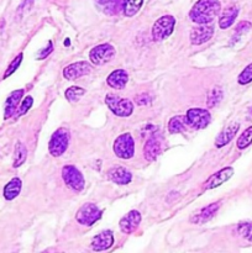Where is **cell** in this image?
<instances>
[{"label": "cell", "mask_w": 252, "mask_h": 253, "mask_svg": "<svg viewBox=\"0 0 252 253\" xmlns=\"http://www.w3.org/2000/svg\"><path fill=\"white\" fill-rule=\"evenodd\" d=\"M221 9L219 0H198L189 12V17L195 24H209L217 16Z\"/></svg>", "instance_id": "1"}, {"label": "cell", "mask_w": 252, "mask_h": 253, "mask_svg": "<svg viewBox=\"0 0 252 253\" xmlns=\"http://www.w3.org/2000/svg\"><path fill=\"white\" fill-rule=\"evenodd\" d=\"M69 131L67 128L61 127L57 131H54L52 135L51 140L48 143V151L53 157H59L67 151L69 145Z\"/></svg>", "instance_id": "2"}, {"label": "cell", "mask_w": 252, "mask_h": 253, "mask_svg": "<svg viewBox=\"0 0 252 253\" xmlns=\"http://www.w3.org/2000/svg\"><path fill=\"white\" fill-rule=\"evenodd\" d=\"M105 104L116 116H120V118H127L133 111L131 100L120 98L115 94H108L105 98Z\"/></svg>", "instance_id": "3"}, {"label": "cell", "mask_w": 252, "mask_h": 253, "mask_svg": "<svg viewBox=\"0 0 252 253\" xmlns=\"http://www.w3.org/2000/svg\"><path fill=\"white\" fill-rule=\"evenodd\" d=\"M175 19L170 15H165V16L160 17L157 21L153 24L152 27V37L153 41L160 42L166 40L172 35L173 30H174Z\"/></svg>", "instance_id": "4"}, {"label": "cell", "mask_w": 252, "mask_h": 253, "mask_svg": "<svg viewBox=\"0 0 252 253\" xmlns=\"http://www.w3.org/2000/svg\"><path fill=\"white\" fill-rule=\"evenodd\" d=\"M115 57V48L110 43H103L95 46L89 52V59L95 66H104Z\"/></svg>", "instance_id": "5"}, {"label": "cell", "mask_w": 252, "mask_h": 253, "mask_svg": "<svg viewBox=\"0 0 252 253\" xmlns=\"http://www.w3.org/2000/svg\"><path fill=\"white\" fill-rule=\"evenodd\" d=\"M101 217V210L99 209L98 205L93 203H86L81 209L78 210L76 215V219L78 224L84 225V226H91L95 224Z\"/></svg>", "instance_id": "6"}, {"label": "cell", "mask_w": 252, "mask_h": 253, "mask_svg": "<svg viewBox=\"0 0 252 253\" xmlns=\"http://www.w3.org/2000/svg\"><path fill=\"white\" fill-rule=\"evenodd\" d=\"M114 152L119 158L130 160L135 153V142L130 133H123L114 142Z\"/></svg>", "instance_id": "7"}, {"label": "cell", "mask_w": 252, "mask_h": 253, "mask_svg": "<svg viewBox=\"0 0 252 253\" xmlns=\"http://www.w3.org/2000/svg\"><path fill=\"white\" fill-rule=\"evenodd\" d=\"M184 118L187 121V125L194 130L205 128L211 121L209 111L205 110V109H189Z\"/></svg>", "instance_id": "8"}, {"label": "cell", "mask_w": 252, "mask_h": 253, "mask_svg": "<svg viewBox=\"0 0 252 253\" xmlns=\"http://www.w3.org/2000/svg\"><path fill=\"white\" fill-rule=\"evenodd\" d=\"M62 178H63L64 183H66L69 188L76 190V192L83 190L84 184H85L84 177L81 173V170L77 169L74 166H64L63 169H62Z\"/></svg>", "instance_id": "9"}, {"label": "cell", "mask_w": 252, "mask_h": 253, "mask_svg": "<svg viewBox=\"0 0 252 253\" xmlns=\"http://www.w3.org/2000/svg\"><path fill=\"white\" fill-rule=\"evenodd\" d=\"M91 72V67L88 62H76L63 69V76L67 81H76L81 77L86 76Z\"/></svg>", "instance_id": "10"}, {"label": "cell", "mask_w": 252, "mask_h": 253, "mask_svg": "<svg viewBox=\"0 0 252 253\" xmlns=\"http://www.w3.org/2000/svg\"><path fill=\"white\" fill-rule=\"evenodd\" d=\"M214 35V26L208 24H199L190 31V42L193 44H202L209 41Z\"/></svg>", "instance_id": "11"}, {"label": "cell", "mask_w": 252, "mask_h": 253, "mask_svg": "<svg viewBox=\"0 0 252 253\" xmlns=\"http://www.w3.org/2000/svg\"><path fill=\"white\" fill-rule=\"evenodd\" d=\"M232 175H234V168L231 167L222 168V169H220L219 172L212 174L211 177L204 183V189L210 190V189H214V188L216 187H220V185L224 184L225 182H227Z\"/></svg>", "instance_id": "12"}, {"label": "cell", "mask_w": 252, "mask_h": 253, "mask_svg": "<svg viewBox=\"0 0 252 253\" xmlns=\"http://www.w3.org/2000/svg\"><path fill=\"white\" fill-rule=\"evenodd\" d=\"M161 147H162V141H161L158 133L151 135V137L148 138L145 147H143V155H145L146 160L150 161V162L155 161L161 153Z\"/></svg>", "instance_id": "13"}, {"label": "cell", "mask_w": 252, "mask_h": 253, "mask_svg": "<svg viewBox=\"0 0 252 253\" xmlns=\"http://www.w3.org/2000/svg\"><path fill=\"white\" fill-rule=\"evenodd\" d=\"M219 208H220V202L212 203V204H210L209 207L203 208L202 210H199L197 214H194L192 217H190V222H192V224H198V225L205 224V222H208L209 220H211L212 217H214V215L216 214Z\"/></svg>", "instance_id": "14"}, {"label": "cell", "mask_w": 252, "mask_h": 253, "mask_svg": "<svg viewBox=\"0 0 252 253\" xmlns=\"http://www.w3.org/2000/svg\"><path fill=\"white\" fill-rule=\"evenodd\" d=\"M141 222V214L136 210H131L127 215L120 220V229L124 234H131L138 227Z\"/></svg>", "instance_id": "15"}, {"label": "cell", "mask_w": 252, "mask_h": 253, "mask_svg": "<svg viewBox=\"0 0 252 253\" xmlns=\"http://www.w3.org/2000/svg\"><path fill=\"white\" fill-rule=\"evenodd\" d=\"M114 244V236L111 231H101L91 240V249L94 251H105Z\"/></svg>", "instance_id": "16"}, {"label": "cell", "mask_w": 252, "mask_h": 253, "mask_svg": "<svg viewBox=\"0 0 252 253\" xmlns=\"http://www.w3.org/2000/svg\"><path fill=\"white\" fill-rule=\"evenodd\" d=\"M128 76L127 72L124 71V69H116V71L111 72L109 74L108 79H106V83L110 88L116 89V90H121V89L125 88V85L127 84Z\"/></svg>", "instance_id": "17"}, {"label": "cell", "mask_w": 252, "mask_h": 253, "mask_svg": "<svg viewBox=\"0 0 252 253\" xmlns=\"http://www.w3.org/2000/svg\"><path fill=\"white\" fill-rule=\"evenodd\" d=\"M239 128L240 125L237 123L230 124V125L227 126V127H225L224 130L220 132V135L217 136L216 140H215V146H216L217 148H221L224 147V146H226L227 143L235 137V135L237 133Z\"/></svg>", "instance_id": "18"}, {"label": "cell", "mask_w": 252, "mask_h": 253, "mask_svg": "<svg viewBox=\"0 0 252 253\" xmlns=\"http://www.w3.org/2000/svg\"><path fill=\"white\" fill-rule=\"evenodd\" d=\"M108 177L111 182H114L115 184L119 185L128 184V183L131 182V179H132L131 173L123 167H115L113 168V169H110L108 172Z\"/></svg>", "instance_id": "19"}, {"label": "cell", "mask_w": 252, "mask_h": 253, "mask_svg": "<svg viewBox=\"0 0 252 253\" xmlns=\"http://www.w3.org/2000/svg\"><path fill=\"white\" fill-rule=\"evenodd\" d=\"M22 95H24V90H22V89L15 90L10 94L9 98H7L6 101H5V111H4L5 120L9 118H11V116L14 115L15 110H16V108H17V105H19L20 100H21Z\"/></svg>", "instance_id": "20"}, {"label": "cell", "mask_w": 252, "mask_h": 253, "mask_svg": "<svg viewBox=\"0 0 252 253\" xmlns=\"http://www.w3.org/2000/svg\"><path fill=\"white\" fill-rule=\"evenodd\" d=\"M99 9L106 15L118 14L120 7H123V0H95Z\"/></svg>", "instance_id": "21"}, {"label": "cell", "mask_w": 252, "mask_h": 253, "mask_svg": "<svg viewBox=\"0 0 252 253\" xmlns=\"http://www.w3.org/2000/svg\"><path fill=\"white\" fill-rule=\"evenodd\" d=\"M21 179H19V178H12L4 187L2 195H4V198L6 200H14L20 194V192H21Z\"/></svg>", "instance_id": "22"}, {"label": "cell", "mask_w": 252, "mask_h": 253, "mask_svg": "<svg viewBox=\"0 0 252 253\" xmlns=\"http://www.w3.org/2000/svg\"><path fill=\"white\" fill-rule=\"evenodd\" d=\"M237 14H239V7L230 6L225 9L219 19V26L221 29H229L230 26H232L235 20H236Z\"/></svg>", "instance_id": "23"}, {"label": "cell", "mask_w": 252, "mask_h": 253, "mask_svg": "<svg viewBox=\"0 0 252 253\" xmlns=\"http://www.w3.org/2000/svg\"><path fill=\"white\" fill-rule=\"evenodd\" d=\"M145 0H123V10L125 16L132 17L140 11Z\"/></svg>", "instance_id": "24"}, {"label": "cell", "mask_w": 252, "mask_h": 253, "mask_svg": "<svg viewBox=\"0 0 252 253\" xmlns=\"http://www.w3.org/2000/svg\"><path fill=\"white\" fill-rule=\"evenodd\" d=\"M27 158V150L25 147V145L20 141H17L16 145H15V151H14V162H12V167L19 168L20 166L24 165V162Z\"/></svg>", "instance_id": "25"}, {"label": "cell", "mask_w": 252, "mask_h": 253, "mask_svg": "<svg viewBox=\"0 0 252 253\" xmlns=\"http://www.w3.org/2000/svg\"><path fill=\"white\" fill-rule=\"evenodd\" d=\"M187 121H185L184 116H174L168 123V131L170 133H179L184 131Z\"/></svg>", "instance_id": "26"}, {"label": "cell", "mask_w": 252, "mask_h": 253, "mask_svg": "<svg viewBox=\"0 0 252 253\" xmlns=\"http://www.w3.org/2000/svg\"><path fill=\"white\" fill-rule=\"evenodd\" d=\"M252 143V126H250L249 128L242 132V135H240L239 140H237V148L239 150H245L246 147H249Z\"/></svg>", "instance_id": "27"}, {"label": "cell", "mask_w": 252, "mask_h": 253, "mask_svg": "<svg viewBox=\"0 0 252 253\" xmlns=\"http://www.w3.org/2000/svg\"><path fill=\"white\" fill-rule=\"evenodd\" d=\"M84 94H85V90L83 88H81V86H71V88H68L66 90V98L71 103H76Z\"/></svg>", "instance_id": "28"}, {"label": "cell", "mask_w": 252, "mask_h": 253, "mask_svg": "<svg viewBox=\"0 0 252 253\" xmlns=\"http://www.w3.org/2000/svg\"><path fill=\"white\" fill-rule=\"evenodd\" d=\"M237 231H239V234L241 235L245 240L252 242V222L251 221L240 222L239 226H237Z\"/></svg>", "instance_id": "29"}, {"label": "cell", "mask_w": 252, "mask_h": 253, "mask_svg": "<svg viewBox=\"0 0 252 253\" xmlns=\"http://www.w3.org/2000/svg\"><path fill=\"white\" fill-rule=\"evenodd\" d=\"M237 82H239V84H241V85H246V84L251 83L252 82V63L249 64V66H247L246 68H245L244 71L240 73Z\"/></svg>", "instance_id": "30"}, {"label": "cell", "mask_w": 252, "mask_h": 253, "mask_svg": "<svg viewBox=\"0 0 252 253\" xmlns=\"http://www.w3.org/2000/svg\"><path fill=\"white\" fill-rule=\"evenodd\" d=\"M222 98V91L220 88H214L212 91L210 93V95L208 96V106L209 108H212V106L216 105Z\"/></svg>", "instance_id": "31"}, {"label": "cell", "mask_w": 252, "mask_h": 253, "mask_svg": "<svg viewBox=\"0 0 252 253\" xmlns=\"http://www.w3.org/2000/svg\"><path fill=\"white\" fill-rule=\"evenodd\" d=\"M21 61H22V53H20L19 56H17L16 58H15L14 61H12L11 63L9 64V67H7L6 72H5V73H4V79H6L7 77L11 76V74L14 73V72L16 71L17 68H19V66H20V64H21Z\"/></svg>", "instance_id": "32"}, {"label": "cell", "mask_w": 252, "mask_h": 253, "mask_svg": "<svg viewBox=\"0 0 252 253\" xmlns=\"http://www.w3.org/2000/svg\"><path fill=\"white\" fill-rule=\"evenodd\" d=\"M32 104H34V99H32L31 96H26V98L22 100L21 105H20L19 111H17V115H19V116L25 115V114L29 111V109L32 106Z\"/></svg>", "instance_id": "33"}, {"label": "cell", "mask_w": 252, "mask_h": 253, "mask_svg": "<svg viewBox=\"0 0 252 253\" xmlns=\"http://www.w3.org/2000/svg\"><path fill=\"white\" fill-rule=\"evenodd\" d=\"M32 4H34V0H22V2L20 4V6L17 7L16 15L17 17H22L26 11H29L31 9Z\"/></svg>", "instance_id": "34"}, {"label": "cell", "mask_w": 252, "mask_h": 253, "mask_svg": "<svg viewBox=\"0 0 252 253\" xmlns=\"http://www.w3.org/2000/svg\"><path fill=\"white\" fill-rule=\"evenodd\" d=\"M52 49H53V47H52V42H49L48 46L44 47V48L42 49L41 52H40L39 56H37V58H39V59H43V58H46V57L48 56L49 53H51Z\"/></svg>", "instance_id": "35"}, {"label": "cell", "mask_w": 252, "mask_h": 253, "mask_svg": "<svg viewBox=\"0 0 252 253\" xmlns=\"http://www.w3.org/2000/svg\"><path fill=\"white\" fill-rule=\"evenodd\" d=\"M136 101H137V103L140 104V105H146V104L148 103V100H147V96H146L145 94H142V95H138V96H136Z\"/></svg>", "instance_id": "36"}]
</instances>
